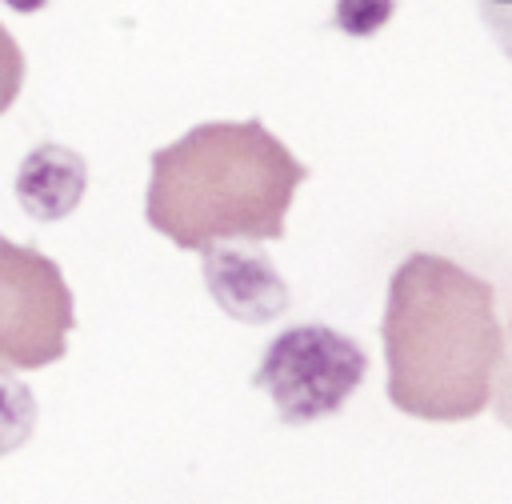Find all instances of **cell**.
Returning <instances> with one entry per match:
<instances>
[{
	"label": "cell",
	"instance_id": "obj_4",
	"mask_svg": "<svg viewBox=\"0 0 512 504\" xmlns=\"http://www.w3.org/2000/svg\"><path fill=\"white\" fill-rule=\"evenodd\" d=\"M72 324L76 308L56 260L0 236V364L44 368L60 360Z\"/></svg>",
	"mask_w": 512,
	"mask_h": 504
},
{
	"label": "cell",
	"instance_id": "obj_2",
	"mask_svg": "<svg viewBox=\"0 0 512 504\" xmlns=\"http://www.w3.org/2000/svg\"><path fill=\"white\" fill-rule=\"evenodd\" d=\"M308 168L260 120H212L152 152L144 216L176 248L280 240Z\"/></svg>",
	"mask_w": 512,
	"mask_h": 504
},
{
	"label": "cell",
	"instance_id": "obj_10",
	"mask_svg": "<svg viewBox=\"0 0 512 504\" xmlns=\"http://www.w3.org/2000/svg\"><path fill=\"white\" fill-rule=\"evenodd\" d=\"M492 400H496V420L504 428H512V324H508V336H504V356H500V368H496Z\"/></svg>",
	"mask_w": 512,
	"mask_h": 504
},
{
	"label": "cell",
	"instance_id": "obj_9",
	"mask_svg": "<svg viewBox=\"0 0 512 504\" xmlns=\"http://www.w3.org/2000/svg\"><path fill=\"white\" fill-rule=\"evenodd\" d=\"M476 8L492 40L500 44V52L512 60V0H476Z\"/></svg>",
	"mask_w": 512,
	"mask_h": 504
},
{
	"label": "cell",
	"instance_id": "obj_3",
	"mask_svg": "<svg viewBox=\"0 0 512 504\" xmlns=\"http://www.w3.org/2000/svg\"><path fill=\"white\" fill-rule=\"evenodd\" d=\"M364 376L368 356L352 336L328 324H296L268 344L252 380L272 396L284 424H312L340 412Z\"/></svg>",
	"mask_w": 512,
	"mask_h": 504
},
{
	"label": "cell",
	"instance_id": "obj_7",
	"mask_svg": "<svg viewBox=\"0 0 512 504\" xmlns=\"http://www.w3.org/2000/svg\"><path fill=\"white\" fill-rule=\"evenodd\" d=\"M32 428H36V396L24 380H16V372H8V364H0V456L28 444Z\"/></svg>",
	"mask_w": 512,
	"mask_h": 504
},
{
	"label": "cell",
	"instance_id": "obj_1",
	"mask_svg": "<svg viewBox=\"0 0 512 504\" xmlns=\"http://www.w3.org/2000/svg\"><path fill=\"white\" fill-rule=\"evenodd\" d=\"M388 400L416 420H472L488 408L504 332L492 284L448 256L416 252L388 280Z\"/></svg>",
	"mask_w": 512,
	"mask_h": 504
},
{
	"label": "cell",
	"instance_id": "obj_6",
	"mask_svg": "<svg viewBox=\"0 0 512 504\" xmlns=\"http://www.w3.org/2000/svg\"><path fill=\"white\" fill-rule=\"evenodd\" d=\"M84 180H88V168L72 148L40 144L24 156L16 172V196L36 220H60L80 204Z\"/></svg>",
	"mask_w": 512,
	"mask_h": 504
},
{
	"label": "cell",
	"instance_id": "obj_11",
	"mask_svg": "<svg viewBox=\"0 0 512 504\" xmlns=\"http://www.w3.org/2000/svg\"><path fill=\"white\" fill-rule=\"evenodd\" d=\"M4 4H8V8H16V12H36L44 0H4Z\"/></svg>",
	"mask_w": 512,
	"mask_h": 504
},
{
	"label": "cell",
	"instance_id": "obj_5",
	"mask_svg": "<svg viewBox=\"0 0 512 504\" xmlns=\"http://www.w3.org/2000/svg\"><path fill=\"white\" fill-rule=\"evenodd\" d=\"M204 284L216 296V304L232 320H244V324H264L288 308V284L260 252L208 248Z\"/></svg>",
	"mask_w": 512,
	"mask_h": 504
},
{
	"label": "cell",
	"instance_id": "obj_8",
	"mask_svg": "<svg viewBox=\"0 0 512 504\" xmlns=\"http://www.w3.org/2000/svg\"><path fill=\"white\" fill-rule=\"evenodd\" d=\"M20 84H24V56H20V44L0 28V112L12 108Z\"/></svg>",
	"mask_w": 512,
	"mask_h": 504
}]
</instances>
